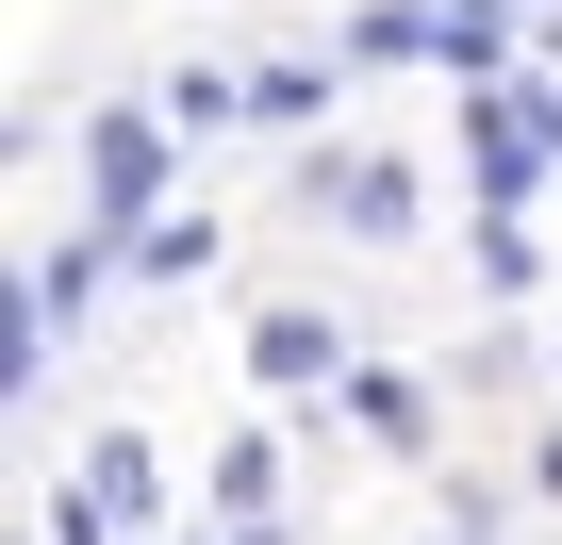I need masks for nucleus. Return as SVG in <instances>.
I'll return each instance as SVG.
<instances>
[{
	"label": "nucleus",
	"mask_w": 562,
	"mask_h": 545,
	"mask_svg": "<svg viewBox=\"0 0 562 545\" xmlns=\"http://www.w3.org/2000/svg\"><path fill=\"white\" fill-rule=\"evenodd\" d=\"M248 364L299 397V381H331V364H348V331H331V315H265V331H248Z\"/></svg>",
	"instance_id": "nucleus-3"
},
{
	"label": "nucleus",
	"mask_w": 562,
	"mask_h": 545,
	"mask_svg": "<svg viewBox=\"0 0 562 545\" xmlns=\"http://www.w3.org/2000/svg\"><path fill=\"white\" fill-rule=\"evenodd\" d=\"M83 182H100V198H83L100 248H149V231H166V215H149V198H166V133H149V116H83Z\"/></svg>",
	"instance_id": "nucleus-1"
},
{
	"label": "nucleus",
	"mask_w": 562,
	"mask_h": 545,
	"mask_svg": "<svg viewBox=\"0 0 562 545\" xmlns=\"http://www.w3.org/2000/svg\"><path fill=\"white\" fill-rule=\"evenodd\" d=\"M265 479H281V446H265V430H232V446H215V496H232V512H265Z\"/></svg>",
	"instance_id": "nucleus-5"
},
{
	"label": "nucleus",
	"mask_w": 562,
	"mask_h": 545,
	"mask_svg": "<svg viewBox=\"0 0 562 545\" xmlns=\"http://www.w3.org/2000/svg\"><path fill=\"white\" fill-rule=\"evenodd\" d=\"M166 116H182V133H232V116H248V83H232V67H182V83H166Z\"/></svg>",
	"instance_id": "nucleus-4"
},
{
	"label": "nucleus",
	"mask_w": 562,
	"mask_h": 545,
	"mask_svg": "<svg viewBox=\"0 0 562 545\" xmlns=\"http://www.w3.org/2000/svg\"><path fill=\"white\" fill-rule=\"evenodd\" d=\"M248 545H281V529H248Z\"/></svg>",
	"instance_id": "nucleus-6"
},
{
	"label": "nucleus",
	"mask_w": 562,
	"mask_h": 545,
	"mask_svg": "<svg viewBox=\"0 0 562 545\" xmlns=\"http://www.w3.org/2000/svg\"><path fill=\"white\" fill-rule=\"evenodd\" d=\"M315 215L364 231V248H397V231H414V166H397V149H331V166H315Z\"/></svg>",
	"instance_id": "nucleus-2"
}]
</instances>
